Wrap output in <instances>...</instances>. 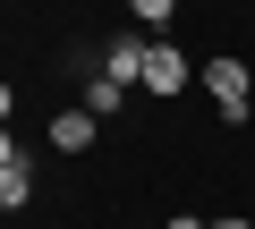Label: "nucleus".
Wrapping results in <instances>:
<instances>
[{
    "mask_svg": "<svg viewBox=\"0 0 255 229\" xmlns=\"http://www.w3.org/2000/svg\"><path fill=\"white\" fill-rule=\"evenodd\" d=\"M17 161H26V153H17V136H9V128H0V170H17Z\"/></svg>",
    "mask_w": 255,
    "mask_h": 229,
    "instance_id": "nucleus-8",
    "label": "nucleus"
},
{
    "mask_svg": "<svg viewBox=\"0 0 255 229\" xmlns=\"http://www.w3.org/2000/svg\"><path fill=\"white\" fill-rule=\"evenodd\" d=\"M9 110H17V85H9V76H0V128H9Z\"/></svg>",
    "mask_w": 255,
    "mask_h": 229,
    "instance_id": "nucleus-9",
    "label": "nucleus"
},
{
    "mask_svg": "<svg viewBox=\"0 0 255 229\" xmlns=\"http://www.w3.org/2000/svg\"><path fill=\"white\" fill-rule=\"evenodd\" d=\"M187 76H196V60L179 51V34H153V43H145V93H162V102H170Z\"/></svg>",
    "mask_w": 255,
    "mask_h": 229,
    "instance_id": "nucleus-2",
    "label": "nucleus"
},
{
    "mask_svg": "<svg viewBox=\"0 0 255 229\" xmlns=\"http://www.w3.org/2000/svg\"><path fill=\"white\" fill-rule=\"evenodd\" d=\"M17 204H34V161L0 170V212H17Z\"/></svg>",
    "mask_w": 255,
    "mask_h": 229,
    "instance_id": "nucleus-7",
    "label": "nucleus"
},
{
    "mask_svg": "<svg viewBox=\"0 0 255 229\" xmlns=\"http://www.w3.org/2000/svg\"><path fill=\"white\" fill-rule=\"evenodd\" d=\"M196 76H204V93H213L221 119L247 128V110H255V68H247L238 51H213V60H196Z\"/></svg>",
    "mask_w": 255,
    "mask_h": 229,
    "instance_id": "nucleus-1",
    "label": "nucleus"
},
{
    "mask_svg": "<svg viewBox=\"0 0 255 229\" xmlns=\"http://www.w3.org/2000/svg\"><path fill=\"white\" fill-rule=\"evenodd\" d=\"M43 136H51V153H94V145H102V119L77 102V110H60V119H51Z\"/></svg>",
    "mask_w": 255,
    "mask_h": 229,
    "instance_id": "nucleus-3",
    "label": "nucleus"
},
{
    "mask_svg": "<svg viewBox=\"0 0 255 229\" xmlns=\"http://www.w3.org/2000/svg\"><path fill=\"white\" fill-rule=\"evenodd\" d=\"M213 229H255V212H221V221H213Z\"/></svg>",
    "mask_w": 255,
    "mask_h": 229,
    "instance_id": "nucleus-10",
    "label": "nucleus"
},
{
    "mask_svg": "<svg viewBox=\"0 0 255 229\" xmlns=\"http://www.w3.org/2000/svg\"><path fill=\"white\" fill-rule=\"evenodd\" d=\"M128 17H136L145 34H170L179 26V0H128Z\"/></svg>",
    "mask_w": 255,
    "mask_h": 229,
    "instance_id": "nucleus-6",
    "label": "nucleus"
},
{
    "mask_svg": "<svg viewBox=\"0 0 255 229\" xmlns=\"http://www.w3.org/2000/svg\"><path fill=\"white\" fill-rule=\"evenodd\" d=\"M85 110H94V119H119V110H128V85L119 76H94L85 85Z\"/></svg>",
    "mask_w": 255,
    "mask_h": 229,
    "instance_id": "nucleus-5",
    "label": "nucleus"
},
{
    "mask_svg": "<svg viewBox=\"0 0 255 229\" xmlns=\"http://www.w3.org/2000/svg\"><path fill=\"white\" fill-rule=\"evenodd\" d=\"M170 229H213V221H196V212H170Z\"/></svg>",
    "mask_w": 255,
    "mask_h": 229,
    "instance_id": "nucleus-11",
    "label": "nucleus"
},
{
    "mask_svg": "<svg viewBox=\"0 0 255 229\" xmlns=\"http://www.w3.org/2000/svg\"><path fill=\"white\" fill-rule=\"evenodd\" d=\"M145 43H153V34H111V43H102V76L145 85Z\"/></svg>",
    "mask_w": 255,
    "mask_h": 229,
    "instance_id": "nucleus-4",
    "label": "nucleus"
}]
</instances>
